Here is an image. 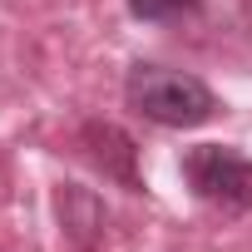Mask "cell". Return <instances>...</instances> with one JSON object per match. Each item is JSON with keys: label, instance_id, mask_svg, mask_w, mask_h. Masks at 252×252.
Segmentation results:
<instances>
[{"label": "cell", "instance_id": "cell-2", "mask_svg": "<svg viewBox=\"0 0 252 252\" xmlns=\"http://www.w3.org/2000/svg\"><path fill=\"white\" fill-rule=\"evenodd\" d=\"M183 178L213 208H227V213L252 208V158H242L237 149H222V144L188 149L183 154Z\"/></svg>", "mask_w": 252, "mask_h": 252}, {"label": "cell", "instance_id": "cell-3", "mask_svg": "<svg viewBox=\"0 0 252 252\" xmlns=\"http://www.w3.org/2000/svg\"><path fill=\"white\" fill-rule=\"evenodd\" d=\"M84 139H89V144H99V149H94V163H99L104 173H114L119 183L139 188V178H134V144L124 139L114 124H94V129H84Z\"/></svg>", "mask_w": 252, "mask_h": 252}, {"label": "cell", "instance_id": "cell-4", "mask_svg": "<svg viewBox=\"0 0 252 252\" xmlns=\"http://www.w3.org/2000/svg\"><path fill=\"white\" fill-rule=\"evenodd\" d=\"M60 213H64V227L79 237V242H89L84 232L89 227H104V208L84 193V188H64V198H60Z\"/></svg>", "mask_w": 252, "mask_h": 252}, {"label": "cell", "instance_id": "cell-5", "mask_svg": "<svg viewBox=\"0 0 252 252\" xmlns=\"http://www.w3.org/2000/svg\"><path fill=\"white\" fill-rule=\"evenodd\" d=\"M129 10L139 20H173V15L198 10V0H129Z\"/></svg>", "mask_w": 252, "mask_h": 252}, {"label": "cell", "instance_id": "cell-1", "mask_svg": "<svg viewBox=\"0 0 252 252\" xmlns=\"http://www.w3.org/2000/svg\"><path fill=\"white\" fill-rule=\"evenodd\" d=\"M129 104L163 124V129H198L213 119L218 99L203 79L183 74V69H163V64H134L129 69Z\"/></svg>", "mask_w": 252, "mask_h": 252}]
</instances>
